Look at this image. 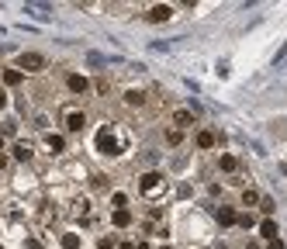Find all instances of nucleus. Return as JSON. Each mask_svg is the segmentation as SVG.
<instances>
[{
	"instance_id": "aec40b11",
	"label": "nucleus",
	"mask_w": 287,
	"mask_h": 249,
	"mask_svg": "<svg viewBox=\"0 0 287 249\" xmlns=\"http://www.w3.org/2000/svg\"><path fill=\"white\" fill-rule=\"evenodd\" d=\"M24 249H45V246H42L38 239H24Z\"/></svg>"
},
{
	"instance_id": "423d86ee",
	"label": "nucleus",
	"mask_w": 287,
	"mask_h": 249,
	"mask_svg": "<svg viewBox=\"0 0 287 249\" xmlns=\"http://www.w3.org/2000/svg\"><path fill=\"white\" fill-rule=\"evenodd\" d=\"M159 183H163V173H145V176H142V190H145V194H152Z\"/></svg>"
},
{
	"instance_id": "f3484780",
	"label": "nucleus",
	"mask_w": 287,
	"mask_h": 249,
	"mask_svg": "<svg viewBox=\"0 0 287 249\" xmlns=\"http://www.w3.org/2000/svg\"><path fill=\"white\" fill-rule=\"evenodd\" d=\"M63 249H80V236H63Z\"/></svg>"
},
{
	"instance_id": "f03ea898",
	"label": "nucleus",
	"mask_w": 287,
	"mask_h": 249,
	"mask_svg": "<svg viewBox=\"0 0 287 249\" xmlns=\"http://www.w3.org/2000/svg\"><path fill=\"white\" fill-rule=\"evenodd\" d=\"M97 149H100L104 156H118V153H121V146H118V142L111 139V132H107V128H104V132L97 135Z\"/></svg>"
},
{
	"instance_id": "4be33fe9",
	"label": "nucleus",
	"mask_w": 287,
	"mask_h": 249,
	"mask_svg": "<svg viewBox=\"0 0 287 249\" xmlns=\"http://www.w3.org/2000/svg\"><path fill=\"white\" fill-rule=\"evenodd\" d=\"M270 249H284V243L281 239H270Z\"/></svg>"
},
{
	"instance_id": "ddd939ff",
	"label": "nucleus",
	"mask_w": 287,
	"mask_h": 249,
	"mask_svg": "<svg viewBox=\"0 0 287 249\" xmlns=\"http://www.w3.org/2000/svg\"><path fill=\"white\" fill-rule=\"evenodd\" d=\"M218 166H221V169H225V173H235V169H239V160H235V156H228V153H225V156H221V160H218Z\"/></svg>"
},
{
	"instance_id": "f257e3e1",
	"label": "nucleus",
	"mask_w": 287,
	"mask_h": 249,
	"mask_svg": "<svg viewBox=\"0 0 287 249\" xmlns=\"http://www.w3.org/2000/svg\"><path fill=\"white\" fill-rule=\"evenodd\" d=\"M45 66H49V59H45L42 52H21V56H17V70H21V73H42Z\"/></svg>"
},
{
	"instance_id": "7ed1b4c3",
	"label": "nucleus",
	"mask_w": 287,
	"mask_h": 249,
	"mask_svg": "<svg viewBox=\"0 0 287 249\" xmlns=\"http://www.w3.org/2000/svg\"><path fill=\"white\" fill-rule=\"evenodd\" d=\"M145 17H149L152 24H159V21H170V17H173V7H170V3H152Z\"/></svg>"
},
{
	"instance_id": "4468645a",
	"label": "nucleus",
	"mask_w": 287,
	"mask_h": 249,
	"mask_svg": "<svg viewBox=\"0 0 287 249\" xmlns=\"http://www.w3.org/2000/svg\"><path fill=\"white\" fill-rule=\"evenodd\" d=\"M45 146H49L52 153H63V146H66V142H63V135H45Z\"/></svg>"
},
{
	"instance_id": "412c9836",
	"label": "nucleus",
	"mask_w": 287,
	"mask_h": 249,
	"mask_svg": "<svg viewBox=\"0 0 287 249\" xmlns=\"http://www.w3.org/2000/svg\"><path fill=\"white\" fill-rule=\"evenodd\" d=\"M3 107H7V90L0 86V111H3Z\"/></svg>"
},
{
	"instance_id": "0eeeda50",
	"label": "nucleus",
	"mask_w": 287,
	"mask_h": 249,
	"mask_svg": "<svg viewBox=\"0 0 287 249\" xmlns=\"http://www.w3.org/2000/svg\"><path fill=\"white\" fill-rule=\"evenodd\" d=\"M111 222H114L118 229H125V225H132V211H128V208H118V211L111 215Z\"/></svg>"
},
{
	"instance_id": "f8f14e48",
	"label": "nucleus",
	"mask_w": 287,
	"mask_h": 249,
	"mask_svg": "<svg viewBox=\"0 0 287 249\" xmlns=\"http://www.w3.org/2000/svg\"><path fill=\"white\" fill-rule=\"evenodd\" d=\"M260 236H263L267 243H270V239H277V222H270V218H267V222L260 225Z\"/></svg>"
},
{
	"instance_id": "9b49d317",
	"label": "nucleus",
	"mask_w": 287,
	"mask_h": 249,
	"mask_svg": "<svg viewBox=\"0 0 287 249\" xmlns=\"http://www.w3.org/2000/svg\"><path fill=\"white\" fill-rule=\"evenodd\" d=\"M14 160L28 163V160H31V146H28V142H17V146H14Z\"/></svg>"
},
{
	"instance_id": "a211bd4d",
	"label": "nucleus",
	"mask_w": 287,
	"mask_h": 249,
	"mask_svg": "<svg viewBox=\"0 0 287 249\" xmlns=\"http://www.w3.org/2000/svg\"><path fill=\"white\" fill-rule=\"evenodd\" d=\"M180 139H184V132H180V128H173V132H166V142H170V146H177Z\"/></svg>"
},
{
	"instance_id": "39448f33",
	"label": "nucleus",
	"mask_w": 287,
	"mask_h": 249,
	"mask_svg": "<svg viewBox=\"0 0 287 249\" xmlns=\"http://www.w3.org/2000/svg\"><path fill=\"white\" fill-rule=\"evenodd\" d=\"M66 86H70L73 93H83V90L90 86V80H87V77H80V73H70V77H66Z\"/></svg>"
},
{
	"instance_id": "dca6fc26",
	"label": "nucleus",
	"mask_w": 287,
	"mask_h": 249,
	"mask_svg": "<svg viewBox=\"0 0 287 249\" xmlns=\"http://www.w3.org/2000/svg\"><path fill=\"white\" fill-rule=\"evenodd\" d=\"M197 146H201V149H211V146H215V135H211V132H201V135H197Z\"/></svg>"
},
{
	"instance_id": "1a4fd4ad",
	"label": "nucleus",
	"mask_w": 287,
	"mask_h": 249,
	"mask_svg": "<svg viewBox=\"0 0 287 249\" xmlns=\"http://www.w3.org/2000/svg\"><path fill=\"white\" fill-rule=\"evenodd\" d=\"M215 215H218V222H221V225H235V222H239V215H235L232 208H218Z\"/></svg>"
},
{
	"instance_id": "20e7f679",
	"label": "nucleus",
	"mask_w": 287,
	"mask_h": 249,
	"mask_svg": "<svg viewBox=\"0 0 287 249\" xmlns=\"http://www.w3.org/2000/svg\"><path fill=\"white\" fill-rule=\"evenodd\" d=\"M83 125H87V114H83V111H70V114H66V132L76 135V132H83Z\"/></svg>"
},
{
	"instance_id": "6ab92c4d",
	"label": "nucleus",
	"mask_w": 287,
	"mask_h": 249,
	"mask_svg": "<svg viewBox=\"0 0 287 249\" xmlns=\"http://www.w3.org/2000/svg\"><path fill=\"white\" fill-rule=\"evenodd\" d=\"M256 201H260L256 190H246V194H242V204H256Z\"/></svg>"
},
{
	"instance_id": "6e6552de",
	"label": "nucleus",
	"mask_w": 287,
	"mask_h": 249,
	"mask_svg": "<svg viewBox=\"0 0 287 249\" xmlns=\"http://www.w3.org/2000/svg\"><path fill=\"white\" fill-rule=\"evenodd\" d=\"M0 77H3V86H17V83L24 80V73H21V70H3Z\"/></svg>"
},
{
	"instance_id": "5701e85b",
	"label": "nucleus",
	"mask_w": 287,
	"mask_h": 249,
	"mask_svg": "<svg viewBox=\"0 0 287 249\" xmlns=\"http://www.w3.org/2000/svg\"><path fill=\"white\" fill-rule=\"evenodd\" d=\"M0 153H3V135H0Z\"/></svg>"
},
{
	"instance_id": "2eb2a0df",
	"label": "nucleus",
	"mask_w": 287,
	"mask_h": 249,
	"mask_svg": "<svg viewBox=\"0 0 287 249\" xmlns=\"http://www.w3.org/2000/svg\"><path fill=\"white\" fill-rule=\"evenodd\" d=\"M173 121L187 128V125H194V114H191V111H177V114H173Z\"/></svg>"
},
{
	"instance_id": "9d476101",
	"label": "nucleus",
	"mask_w": 287,
	"mask_h": 249,
	"mask_svg": "<svg viewBox=\"0 0 287 249\" xmlns=\"http://www.w3.org/2000/svg\"><path fill=\"white\" fill-rule=\"evenodd\" d=\"M125 104H128V107H142L145 93H142V90H128V93H125Z\"/></svg>"
}]
</instances>
